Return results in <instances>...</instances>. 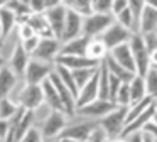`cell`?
Returning a JSON list of instances; mask_svg holds the SVG:
<instances>
[{"mask_svg":"<svg viewBox=\"0 0 157 142\" xmlns=\"http://www.w3.org/2000/svg\"><path fill=\"white\" fill-rule=\"evenodd\" d=\"M127 115H128V107L117 105L108 115H105V117L100 120V127L103 128L106 137L108 139L122 137L123 130H125V127H127Z\"/></svg>","mask_w":157,"mask_h":142,"instance_id":"1","label":"cell"},{"mask_svg":"<svg viewBox=\"0 0 157 142\" xmlns=\"http://www.w3.org/2000/svg\"><path fill=\"white\" fill-rule=\"evenodd\" d=\"M98 128H100V120L81 117V120H78V122H69L61 135L63 137L75 139V140H79V142H88Z\"/></svg>","mask_w":157,"mask_h":142,"instance_id":"2","label":"cell"},{"mask_svg":"<svg viewBox=\"0 0 157 142\" xmlns=\"http://www.w3.org/2000/svg\"><path fill=\"white\" fill-rule=\"evenodd\" d=\"M113 14H103V12H93L85 17L83 20V36L90 37V39H96L100 37L113 22Z\"/></svg>","mask_w":157,"mask_h":142,"instance_id":"3","label":"cell"},{"mask_svg":"<svg viewBox=\"0 0 157 142\" xmlns=\"http://www.w3.org/2000/svg\"><path fill=\"white\" fill-rule=\"evenodd\" d=\"M54 69H56V63H48V61L31 57V63H29L27 69H25L24 81L25 83H32V85H42L46 80L51 78Z\"/></svg>","mask_w":157,"mask_h":142,"instance_id":"4","label":"cell"},{"mask_svg":"<svg viewBox=\"0 0 157 142\" xmlns=\"http://www.w3.org/2000/svg\"><path fill=\"white\" fill-rule=\"evenodd\" d=\"M117 107L115 101L108 98H96L86 105L76 108V117H85V118H93V120H101L105 115H108L113 108Z\"/></svg>","mask_w":157,"mask_h":142,"instance_id":"5","label":"cell"},{"mask_svg":"<svg viewBox=\"0 0 157 142\" xmlns=\"http://www.w3.org/2000/svg\"><path fill=\"white\" fill-rule=\"evenodd\" d=\"M128 42H130V47H132L133 57H135L137 74L145 76L147 71L150 69V66H152V63H150V53L147 51V47H145L142 32H133L132 39H130Z\"/></svg>","mask_w":157,"mask_h":142,"instance_id":"6","label":"cell"},{"mask_svg":"<svg viewBox=\"0 0 157 142\" xmlns=\"http://www.w3.org/2000/svg\"><path fill=\"white\" fill-rule=\"evenodd\" d=\"M68 124L69 122H68V113L66 112L51 110L41 125V130H42V135H44L46 142L54 139V137H59Z\"/></svg>","mask_w":157,"mask_h":142,"instance_id":"7","label":"cell"},{"mask_svg":"<svg viewBox=\"0 0 157 142\" xmlns=\"http://www.w3.org/2000/svg\"><path fill=\"white\" fill-rule=\"evenodd\" d=\"M15 101L22 108H25V110H32V112L37 110L39 107L44 105V90H42V85L25 83Z\"/></svg>","mask_w":157,"mask_h":142,"instance_id":"8","label":"cell"},{"mask_svg":"<svg viewBox=\"0 0 157 142\" xmlns=\"http://www.w3.org/2000/svg\"><path fill=\"white\" fill-rule=\"evenodd\" d=\"M132 36H133V30L127 29L125 26L117 22V19H115V22L100 36V39L105 42V46L108 47V51H112V49H115L117 46H120V44L128 42V41L132 39Z\"/></svg>","mask_w":157,"mask_h":142,"instance_id":"9","label":"cell"},{"mask_svg":"<svg viewBox=\"0 0 157 142\" xmlns=\"http://www.w3.org/2000/svg\"><path fill=\"white\" fill-rule=\"evenodd\" d=\"M63 41L58 37H41L36 51L32 53V57L41 61H48V63H56L59 53H61Z\"/></svg>","mask_w":157,"mask_h":142,"instance_id":"10","label":"cell"},{"mask_svg":"<svg viewBox=\"0 0 157 142\" xmlns=\"http://www.w3.org/2000/svg\"><path fill=\"white\" fill-rule=\"evenodd\" d=\"M46 17L51 26L54 36L59 41L63 39V32H64V24H66V15H68V7L66 5H58V7H49L46 9Z\"/></svg>","mask_w":157,"mask_h":142,"instance_id":"11","label":"cell"},{"mask_svg":"<svg viewBox=\"0 0 157 142\" xmlns=\"http://www.w3.org/2000/svg\"><path fill=\"white\" fill-rule=\"evenodd\" d=\"M31 54L25 51V47L22 46V42L19 41L17 44L14 46V51L10 54V61H9V66L12 68L15 74L19 78H24L25 76V69H27L29 63H31Z\"/></svg>","mask_w":157,"mask_h":142,"instance_id":"12","label":"cell"},{"mask_svg":"<svg viewBox=\"0 0 157 142\" xmlns=\"http://www.w3.org/2000/svg\"><path fill=\"white\" fill-rule=\"evenodd\" d=\"M56 64L64 66L68 69L75 71V69H83V68H98L100 61L91 59L90 56H76V54H59Z\"/></svg>","mask_w":157,"mask_h":142,"instance_id":"13","label":"cell"},{"mask_svg":"<svg viewBox=\"0 0 157 142\" xmlns=\"http://www.w3.org/2000/svg\"><path fill=\"white\" fill-rule=\"evenodd\" d=\"M83 20L85 17L81 14L75 12V10L68 9V15H66V24H64V32H63V42L71 41L75 37L81 36L83 34Z\"/></svg>","mask_w":157,"mask_h":142,"instance_id":"14","label":"cell"},{"mask_svg":"<svg viewBox=\"0 0 157 142\" xmlns=\"http://www.w3.org/2000/svg\"><path fill=\"white\" fill-rule=\"evenodd\" d=\"M110 56H112L113 59L117 61V63L122 64L123 68H127V69L137 73L135 57H133V53H132V47H130V42H125V44H120V46H117L115 49L110 51Z\"/></svg>","mask_w":157,"mask_h":142,"instance_id":"15","label":"cell"},{"mask_svg":"<svg viewBox=\"0 0 157 142\" xmlns=\"http://www.w3.org/2000/svg\"><path fill=\"white\" fill-rule=\"evenodd\" d=\"M100 98V83H98V71L96 74L85 85V86L79 90V95H78V100H76V108L81 107V105H86L90 101Z\"/></svg>","mask_w":157,"mask_h":142,"instance_id":"16","label":"cell"},{"mask_svg":"<svg viewBox=\"0 0 157 142\" xmlns=\"http://www.w3.org/2000/svg\"><path fill=\"white\" fill-rule=\"evenodd\" d=\"M90 37L86 36H78L71 41H66L61 46V53L59 54H76V56H86L88 54V46H90Z\"/></svg>","mask_w":157,"mask_h":142,"instance_id":"17","label":"cell"},{"mask_svg":"<svg viewBox=\"0 0 157 142\" xmlns=\"http://www.w3.org/2000/svg\"><path fill=\"white\" fill-rule=\"evenodd\" d=\"M21 78L12 71L10 66H0V98H5L12 93V90L15 88L17 81Z\"/></svg>","mask_w":157,"mask_h":142,"instance_id":"18","label":"cell"},{"mask_svg":"<svg viewBox=\"0 0 157 142\" xmlns=\"http://www.w3.org/2000/svg\"><path fill=\"white\" fill-rule=\"evenodd\" d=\"M42 90H44V103L49 107V110L66 112L64 110V105H63V100H61V97H59L58 90H56L54 83L51 81V78L42 83Z\"/></svg>","mask_w":157,"mask_h":142,"instance_id":"19","label":"cell"},{"mask_svg":"<svg viewBox=\"0 0 157 142\" xmlns=\"http://www.w3.org/2000/svg\"><path fill=\"white\" fill-rule=\"evenodd\" d=\"M27 24L32 26V29L36 30V34H37L39 37H56L44 12L42 14H34L32 12L31 17H29V20H27Z\"/></svg>","mask_w":157,"mask_h":142,"instance_id":"20","label":"cell"},{"mask_svg":"<svg viewBox=\"0 0 157 142\" xmlns=\"http://www.w3.org/2000/svg\"><path fill=\"white\" fill-rule=\"evenodd\" d=\"M139 32H157V9L147 5L139 20Z\"/></svg>","mask_w":157,"mask_h":142,"instance_id":"21","label":"cell"},{"mask_svg":"<svg viewBox=\"0 0 157 142\" xmlns=\"http://www.w3.org/2000/svg\"><path fill=\"white\" fill-rule=\"evenodd\" d=\"M130 86V97H132V103L135 101L144 100L145 97H149L147 93V83H145V76H140V74H135L132 80L128 81Z\"/></svg>","mask_w":157,"mask_h":142,"instance_id":"22","label":"cell"},{"mask_svg":"<svg viewBox=\"0 0 157 142\" xmlns=\"http://www.w3.org/2000/svg\"><path fill=\"white\" fill-rule=\"evenodd\" d=\"M103 63L106 64V68H108V71L112 74H115V76H118L120 80H123V81H130L133 76H135L137 73H133V71H130V69H127V68H123L120 63H117L115 59H113L112 56H110V53H108V56L103 59Z\"/></svg>","mask_w":157,"mask_h":142,"instance_id":"23","label":"cell"},{"mask_svg":"<svg viewBox=\"0 0 157 142\" xmlns=\"http://www.w3.org/2000/svg\"><path fill=\"white\" fill-rule=\"evenodd\" d=\"M108 47L105 46V42H103L100 37H96V39H91L90 41V46H88V54L86 56H90L91 59H96L101 63L103 59H105L106 56H108Z\"/></svg>","mask_w":157,"mask_h":142,"instance_id":"24","label":"cell"},{"mask_svg":"<svg viewBox=\"0 0 157 142\" xmlns=\"http://www.w3.org/2000/svg\"><path fill=\"white\" fill-rule=\"evenodd\" d=\"M21 105L17 101H14L12 98L5 97L0 98V118H5V120H12L15 117V113L19 112Z\"/></svg>","mask_w":157,"mask_h":142,"instance_id":"25","label":"cell"},{"mask_svg":"<svg viewBox=\"0 0 157 142\" xmlns=\"http://www.w3.org/2000/svg\"><path fill=\"white\" fill-rule=\"evenodd\" d=\"M0 26H2V29H4L5 37H7L9 34L12 32V29L17 26V15H15L12 10H9L7 7L0 9Z\"/></svg>","mask_w":157,"mask_h":142,"instance_id":"26","label":"cell"},{"mask_svg":"<svg viewBox=\"0 0 157 142\" xmlns=\"http://www.w3.org/2000/svg\"><path fill=\"white\" fill-rule=\"evenodd\" d=\"M64 5L69 10L81 14L83 17L93 14V0H64Z\"/></svg>","mask_w":157,"mask_h":142,"instance_id":"27","label":"cell"},{"mask_svg":"<svg viewBox=\"0 0 157 142\" xmlns=\"http://www.w3.org/2000/svg\"><path fill=\"white\" fill-rule=\"evenodd\" d=\"M115 19H117V22H120L122 26H125L127 29L133 30V32H139V24H137V19H135V15H133V12H132L130 7H127V9L122 10L118 15H115Z\"/></svg>","mask_w":157,"mask_h":142,"instance_id":"28","label":"cell"},{"mask_svg":"<svg viewBox=\"0 0 157 142\" xmlns=\"http://www.w3.org/2000/svg\"><path fill=\"white\" fill-rule=\"evenodd\" d=\"M96 71H98V68H83V69H75L73 71V76H75L76 85H78L79 90H81V88L85 86L93 76H95Z\"/></svg>","mask_w":157,"mask_h":142,"instance_id":"29","label":"cell"},{"mask_svg":"<svg viewBox=\"0 0 157 142\" xmlns=\"http://www.w3.org/2000/svg\"><path fill=\"white\" fill-rule=\"evenodd\" d=\"M145 83H147V93H149V97L157 100V68L155 66H150V69L147 71Z\"/></svg>","mask_w":157,"mask_h":142,"instance_id":"30","label":"cell"},{"mask_svg":"<svg viewBox=\"0 0 157 142\" xmlns=\"http://www.w3.org/2000/svg\"><path fill=\"white\" fill-rule=\"evenodd\" d=\"M115 103L117 105H122V107H130L132 103V97H130V86H128V81L120 86L118 93H117V98H115Z\"/></svg>","mask_w":157,"mask_h":142,"instance_id":"31","label":"cell"},{"mask_svg":"<svg viewBox=\"0 0 157 142\" xmlns=\"http://www.w3.org/2000/svg\"><path fill=\"white\" fill-rule=\"evenodd\" d=\"M19 142H46L44 135H42V130L37 127H32L25 132V135L21 139Z\"/></svg>","mask_w":157,"mask_h":142,"instance_id":"32","label":"cell"},{"mask_svg":"<svg viewBox=\"0 0 157 142\" xmlns=\"http://www.w3.org/2000/svg\"><path fill=\"white\" fill-rule=\"evenodd\" d=\"M113 0H93V12L112 14Z\"/></svg>","mask_w":157,"mask_h":142,"instance_id":"33","label":"cell"},{"mask_svg":"<svg viewBox=\"0 0 157 142\" xmlns=\"http://www.w3.org/2000/svg\"><path fill=\"white\" fill-rule=\"evenodd\" d=\"M128 7L132 9L133 15H135V19H137V24H139L140 15H142L144 9L147 7V2L145 0H128Z\"/></svg>","mask_w":157,"mask_h":142,"instance_id":"34","label":"cell"},{"mask_svg":"<svg viewBox=\"0 0 157 142\" xmlns=\"http://www.w3.org/2000/svg\"><path fill=\"white\" fill-rule=\"evenodd\" d=\"M142 37H144L147 51H149L150 54H152L154 51H157V32H145V34H142Z\"/></svg>","mask_w":157,"mask_h":142,"instance_id":"35","label":"cell"},{"mask_svg":"<svg viewBox=\"0 0 157 142\" xmlns=\"http://www.w3.org/2000/svg\"><path fill=\"white\" fill-rule=\"evenodd\" d=\"M39 41H41V37H39L37 34H36V36L29 37V39H25V41H21V42H22V46L25 47V51H27V53L32 56V53L36 51V47H37Z\"/></svg>","mask_w":157,"mask_h":142,"instance_id":"36","label":"cell"},{"mask_svg":"<svg viewBox=\"0 0 157 142\" xmlns=\"http://www.w3.org/2000/svg\"><path fill=\"white\" fill-rule=\"evenodd\" d=\"M17 30H19V39L21 41H25V39H29V37L36 36V30L32 29V26H29V24H22V26H19Z\"/></svg>","mask_w":157,"mask_h":142,"instance_id":"37","label":"cell"},{"mask_svg":"<svg viewBox=\"0 0 157 142\" xmlns=\"http://www.w3.org/2000/svg\"><path fill=\"white\" fill-rule=\"evenodd\" d=\"M31 10L34 14H42L46 12V9H48V5H46V0H31Z\"/></svg>","mask_w":157,"mask_h":142,"instance_id":"38","label":"cell"},{"mask_svg":"<svg viewBox=\"0 0 157 142\" xmlns=\"http://www.w3.org/2000/svg\"><path fill=\"white\" fill-rule=\"evenodd\" d=\"M9 132H10V120H5V118H0V140L7 139Z\"/></svg>","mask_w":157,"mask_h":142,"instance_id":"39","label":"cell"},{"mask_svg":"<svg viewBox=\"0 0 157 142\" xmlns=\"http://www.w3.org/2000/svg\"><path fill=\"white\" fill-rule=\"evenodd\" d=\"M128 7V0H113V7H112V14L118 15L122 10H125Z\"/></svg>","mask_w":157,"mask_h":142,"instance_id":"40","label":"cell"},{"mask_svg":"<svg viewBox=\"0 0 157 142\" xmlns=\"http://www.w3.org/2000/svg\"><path fill=\"white\" fill-rule=\"evenodd\" d=\"M142 132H144V134H147V135H150L152 139H155V140H157V122L155 120H150L149 124L144 127Z\"/></svg>","mask_w":157,"mask_h":142,"instance_id":"41","label":"cell"},{"mask_svg":"<svg viewBox=\"0 0 157 142\" xmlns=\"http://www.w3.org/2000/svg\"><path fill=\"white\" fill-rule=\"evenodd\" d=\"M106 139H108V137H106V134L103 132V128L100 127L98 130L91 135V139H90L88 142H106Z\"/></svg>","mask_w":157,"mask_h":142,"instance_id":"42","label":"cell"},{"mask_svg":"<svg viewBox=\"0 0 157 142\" xmlns=\"http://www.w3.org/2000/svg\"><path fill=\"white\" fill-rule=\"evenodd\" d=\"M127 142H144V132H133L128 137H125Z\"/></svg>","mask_w":157,"mask_h":142,"instance_id":"43","label":"cell"},{"mask_svg":"<svg viewBox=\"0 0 157 142\" xmlns=\"http://www.w3.org/2000/svg\"><path fill=\"white\" fill-rule=\"evenodd\" d=\"M48 142H79V140H75V139H69V137H63V135H59V137H54L51 139V140Z\"/></svg>","mask_w":157,"mask_h":142,"instance_id":"44","label":"cell"},{"mask_svg":"<svg viewBox=\"0 0 157 142\" xmlns=\"http://www.w3.org/2000/svg\"><path fill=\"white\" fill-rule=\"evenodd\" d=\"M46 5L49 7H58V5H64V0H46Z\"/></svg>","mask_w":157,"mask_h":142,"instance_id":"45","label":"cell"},{"mask_svg":"<svg viewBox=\"0 0 157 142\" xmlns=\"http://www.w3.org/2000/svg\"><path fill=\"white\" fill-rule=\"evenodd\" d=\"M4 44H5V34H4V29H2V26H0V51H2Z\"/></svg>","mask_w":157,"mask_h":142,"instance_id":"46","label":"cell"},{"mask_svg":"<svg viewBox=\"0 0 157 142\" xmlns=\"http://www.w3.org/2000/svg\"><path fill=\"white\" fill-rule=\"evenodd\" d=\"M150 63H152V66H157V51L150 54Z\"/></svg>","mask_w":157,"mask_h":142,"instance_id":"47","label":"cell"},{"mask_svg":"<svg viewBox=\"0 0 157 142\" xmlns=\"http://www.w3.org/2000/svg\"><path fill=\"white\" fill-rule=\"evenodd\" d=\"M147 5L149 7H154V9H157V0H145Z\"/></svg>","mask_w":157,"mask_h":142,"instance_id":"48","label":"cell"},{"mask_svg":"<svg viewBox=\"0 0 157 142\" xmlns=\"http://www.w3.org/2000/svg\"><path fill=\"white\" fill-rule=\"evenodd\" d=\"M144 142H157L155 139H152L150 135H147V134H144Z\"/></svg>","mask_w":157,"mask_h":142,"instance_id":"49","label":"cell"},{"mask_svg":"<svg viewBox=\"0 0 157 142\" xmlns=\"http://www.w3.org/2000/svg\"><path fill=\"white\" fill-rule=\"evenodd\" d=\"M10 2V0H0V9H4V7H7V3Z\"/></svg>","mask_w":157,"mask_h":142,"instance_id":"50","label":"cell"},{"mask_svg":"<svg viewBox=\"0 0 157 142\" xmlns=\"http://www.w3.org/2000/svg\"><path fill=\"white\" fill-rule=\"evenodd\" d=\"M5 64V59H4V56H2V53H0V66H4Z\"/></svg>","mask_w":157,"mask_h":142,"instance_id":"51","label":"cell"},{"mask_svg":"<svg viewBox=\"0 0 157 142\" xmlns=\"http://www.w3.org/2000/svg\"><path fill=\"white\" fill-rule=\"evenodd\" d=\"M22 2H24V3H27V5H29V3H31V0H22ZM29 7H31V5H29Z\"/></svg>","mask_w":157,"mask_h":142,"instance_id":"52","label":"cell"},{"mask_svg":"<svg viewBox=\"0 0 157 142\" xmlns=\"http://www.w3.org/2000/svg\"><path fill=\"white\" fill-rule=\"evenodd\" d=\"M154 120H155V122H157V113H155V117H154Z\"/></svg>","mask_w":157,"mask_h":142,"instance_id":"53","label":"cell"},{"mask_svg":"<svg viewBox=\"0 0 157 142\" xmlns=\"http://www.w3.org/2000/svg\"><path fill=\"white\" fill-rule=\"evenodd\" d=\"M0 142H4V140H0Z\"/></svg>","mask_w":157,"mask_h":142,"instance_id":"54","label":"cell"},{"mask_svg":"<svg viewBox=\"0 0 157 142\" xmlns=\"http://www.w3.org/2000/svg\"><path fill=\"white\" fill-rule=\"evenodd\" d=\"M155 103H157V100H155Z\"/></svg>","mask_w":157,"mask_h":142,"instance_id":"55","label":"cell"},{"mask_svg":"<svg viewBox=\"0 0 157 142\" xmlns=\"http://www.w3.org/2000/svg\"><path fill=\"white\" fill-rule=\"evenodd\" d=\"M155 68H157V66H155Z\"/></svg>","mask_w":157,"mask_h":142,"instance_id":"56","label":"cell"}]
</instances>
